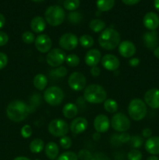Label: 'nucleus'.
Instances as JSON below:
<instances>
[{
	"instance_id": "nucleus-1",
	"label": "nucleus",
	"mask_w": 159,
	"mask_h": 160,
	"mask_svg": "<svg viewBox=\"0 0 159 160\" xmlns=\"http://www.w3.org/2000/svg\"><path fill=\"white\" fill-rule=\"evenodd\" d=\"M121 36L116 30L106 28L100 34L98 43L100 46L106 50H113L120 44Z\"/></svg>"
},
{
	"instance_id": "nucleus-2",
	"label": "nucleus",
	"mask_w": 159,
	"mask_h": 160,
	"mask_svg": "<svg viewBox=\"0 0 159 160\" xmlns=\"http://www.w3.org/2000/svg\"><path fill=\"white\" fill-rule=\"evenodd\" d=\"M6 115L8 118L13 122H21L28 115L27 106L23 102L14 100L8 105L6 108Z\"/></svg>"
},
{
	"instance_id": "nucleus-3",
	"label": "nucleus",
	"mask_w": 159,
	"mask_h": 160,
	"mask_svg": "<svg viewBox=\"0 0 159 160\" xmlns=\"http://www.w3.org/2000/svg\"><path fill=\"white\" fill-rule=\"evenodd\" d=\"M84 98L92 104H99L104 102L107 98V93L102 86L99 84H90L84 90Z\"/></svg>"
},
{
	"instance_id": "nucleus-4",
	"label": "nucleus",
	"mask_w": 159,
	"mask_h": 160,
	"mask_svg": "<svg viewBox=\"0 0 159 160\" xmlns=\"http://www.w3.org/2000/svg\"><path fill=\"white\" fill-rule=\"evenodd\" d=\"M45 20L49 25L53 27L59 26L63 23L65 18L64 9L60 6H51L46 9L45 13Z\"/></svg>"
},
{
	"instance_id": "nucleus-5",
	"label": "nucleus",
	"mask_w": 159,
	"mask_h": 160,
	"mask_svg": "<svg viewBox=\"0 0 159 160\" xmlns=\"http://www.w3.org/2000/svg\"><path fill=\"white\" fill-rule=\"evenodd\" d=\"M146 103L140 98H133L129 102L128 106V113L129 117L136 121L143 120L147 115Z\"/></svg>"
},
{
	"instance_id": "nucleus-6",
	"label": "nucleus",
	"mask_w": 159,
	"mask_h": 160,
	"mask_svg": "<svg viewBox=\"0 0 159 160\" xmlns=\"http://www.w3.org/2000/svg\"><path fill=\"white\" fill-rule=\"evenodd\" d=\"M44 99L50 106H57L63 101L64 93L60 88L51 86L48 88L44 92Z\"/></svg>"
},
{
	"instance_id": "nucleus-7",
	"label": "nucleus",
	"mask_w": 159,
	"mask_h": 160,
	"mask_svg": "<svg viewBox=\"0 0 159 160\" xmlns=\"http://www.w3.org/2000/svg\"><path fill=\"white\" fill-rule=\"evenodd\" d=\"M48 130L51 135L56 138H62L68 134L69 126L65 120L55 119L49 123Z\"/></svg>"
},
{
	"instance_id": "nucleus-8",
	"label": "nucleus",
	"mask_w": 159,
	"mask_h": 160,
	"mask_svg": "<svg viewBox=\"0 0 159 160\" xmlns=\"http://www.w3.org/2000/svg\"><path fill=\"white\" fill-rule=\"evenodd\" d=\"M111 125L118 132H126L130 128V120L122 112H117L111 120Z\"/></svg>"
},
{
	"instance_id": "nucleus-9",
	"label": "nucleus",
	"mask_w": 159,
	"mask_h": 160,
	"mask_svg": "<svg viewBox=\"0 0 159 160\" xmlns=\"http://www.w3.org/2000/svg\"><path fill=\"white\" fill-rule=\"evenodd\" d=\"M66 54L59 48H54L48 52L46 56V62L52 67H59L65 61Z\"/></svg>"
},
{
	"instance_id": "nucleus-10",
	"label": "nucleus",
	"mask_w": 159,
	"mask_h": 160,
	"mask_svg": "<svg viewBox=\"0 0 159 160\" xmlns=\"http://www.w3.org/2000/svg\"><path fill=\"white\" fill-rule=\"evenodd\" d=\"M68 84L71 89L76 92L82 91L86 88L87 79L80 72H73L68 78Z\"/></svg>"
},
{
	"instance_id": "nucleus-11",
	"label": "nucleus",
	"mask_w": 159,
	"mask_h": 160,
	"mask_svg": "<svg viewBox=\"0 0 159 160\" xmlns=\"http://www.w3.org/2000/svg\"><path fill=\"white\" fill-rule=\"evenodd\" d=\"M79 43V39L77 36L72 33H66L62 34L59 41V44L62 49L71 51L76 48Z\"/></svg>"
},
{
	"instance_id": "nucleus-12",
	"label": "nucleus",
	"mask_w": 159,
	"mask_h": 160,
	"mask_svg": "<svg viewBox=\"0 0 159 160\" xmlns=\"http://www.w3.org/2000/svg\"><path fill=\"white\" fill-rule=\"evenodd\" d=\"M34 45L37 51L41 53H46L51 50L52 42L49 36L42 34L36 38Z\"/></svg>"
},
{
	"instance_id": "nucleus-13",
	"label": "nucleus",
	"mask_w": 159,
	"mask_h": 160,
	"mask_svg": "<svg viewBox=\"0 0 159 160\" xmlns=\"http://www.w3.org/2000/svg\"><path fill=\"white\" fill-rule=\"evenodd\" d=\"M110 120L107 116L100 114L95 117L94 120V127L98 133H105L110 128Z\"/></svg>"
},
{
	"instance_id": "nucleus-14",
	"label": "nucleus",
	"mask_w": 159,
	"mask_h": 160,
	"mask_svg": "<svg viewBox=\"0 0 159 160\" xmlns=\"http://www.w3.org/2000/svg\"><path fill=\"white\" fill-rule=\"evenodd\" d=\"M145 103L152 109H159V89L151 88L144 95Z\"/></svg>"
},
{
	"instance_id": "nucleus-15",
	"label": "nucleus",
	"mask_w": 159,
	"mask_h": 160,
	"mask_svg": "<svg viewBox=\"0 0 159 160\" xmlns=\"http://www.w3.org/2000/svg\"><path fill=\"white\" fill-rule=\"evenodd\" d=\"M101 64L103 67L109 71H115L119 67V59L114 55L107 54L101 58Z\"/></svg>"
},
{
	"instance_id": "nucleus-16",
	"label": "nucleus",
	"mask_w": 159,
	"mask_h": 160,
	"mask_svg": "<svg viewBox=\"0 0 159 160\" xmlns=\"http://www.w3.org/2000/svg\"><path fill=\"white\" fill-rule=\"evenodd\" d=\"M137 52L135 45L130 41H123L118 45V52L123 57L130 58Z\"/></svg>"
},
{
	"instance_id": "nucleus-17",
	"label": "nucleus",
	"mask_w": 159,
	"mask_h": 160,
	"mask_svg": "<svg viewBox=\"0 0 159 160\" xmlns=\"http://www.w3.org/2000/svg\"><path fill=\"white\" fill-rule=\"evenodd\" d=\"M143 23L147 29L155 31L159 27V17L155 12H149L143 17Z\"/></svg>"
},
{
	"instance_id": "nucleus-18",
	"label": "nucleus",
	"mask_w": 159,
	"mask_h": 160,
	"mask_svg": "<svg viewBox=\"0 0 159 160\" xmlns=\"http://www.w3.org/2000/svg\"><path fill=\"white\" fill-rule=\"evenodd\" d=\"M88 126V122L84 117H77L73 119L70 123V131L76 134H82L87 130Z\"/></svg>"
},
{
	"instance_id": "nucleus-19",
	"label": "nucleus",
	"mask_w": 159,
	"mask_h": 160,
	"mask_svg": "<svg viewBox=\"0 0 159 160\" xmlns=\"http://www.w3.org/2000/svg\"><path fill=\"white\" fill-rule=\"evenodd\" d=\"M143 41L144 45L151 50H154L157 47L158 37L156 31H147L143 36Z\"/></svg>"
},
{
	"instance_id": "nucleus-20",
	"label": "nucleus",
	"mask_w": 159,
	"mask_h": 160,
	"mask_svg": "<svg viewBox=\"0 0 159 160\" xmlns=\"http://www.w3.org/2000/svg\"><path fill=\"white\" fill-rule=\"evenodd\" d=\"M101 59V52L96 48L90 49L85 55L86 64L90 67H97Z\"/></svg>"
},
{
	"instance_id": "nucleus-21",
	"label": "nucleus",
	"mask_w": 159,
	"mask_h": 160,
	"mask_svg": "<svg viewBox=\"0 0 159 160\" xmlns=\"http://www.w3.org/2000/svg\"><path fill=\"white\" fill-rule=\"evenodd\" d=\"M145 149L150 154L155 156L159 154V137H151L145 142Z\"/></svg>"
},
{
	"instance_id": "nucleus-22",
	"label": "nucleus",
	"mask_w": 159,
	"mask_h": 160,
	"mask_svg": "<svg viewBox=\"0 0 159 160\" xmlns=\"http://www.w3.org/2000/svg\"><path fill=\"white\" fill-rule=\"evenodd\" d=\"M31 28L35 33H41L46 28V22L41 17H34L31 22Z\"/></svg>"
},
{
	"instance_id": "nucleus-23",
	"label": "nucleus",
	"mask_w": 159,
	"mask_h": 160,
	"mask_svg": "<svg viewBox=\"0 0 159 160\" xmlns=\"http://www.w3.org/2000/svg\"><path fill=\"white\" fill-rule=\"evenodd\" d=\"M45 151L47 157L49 159L53 160L55 159L58 157V156H59V148L57 144H55L53 142H51L47 144L46 146H45Z\"/></svg>"
},
{
	"instance_id": "nucleus-24",
	"label": "nucleus",
	"mask_w": 159,
	"mask_h": 160,
	"mask_svg": "<svg viewBox=\"0 0 159 160\" xmlns=\"http://www.w3.org/2000/svg\"><path fill=\"white\" fill-rule=\"evenodd\" d=\"M62 113L67 119H73L78 113V108L73 103H67L62 108Z\"/></svg>"
},
{
	"instance_id": "nucleus-25",
	"label": "nucleus",
	"mask_w": 159,
	"mask_h": 160,
	"mask_svg": "<svg viewBox=\"0 0 159 160\" xmlns=\"http://www.w3.org/2000/svg\"><path fill=\"white\" fill-rule=\"evenodd\" d=\"M34 86L39 91H42L48 85V78L42 73H38L34 78Z\"/></svg>"
},
{
	"instance_id": "nucleus-26",
	"label": "nucleus",
	"mask_w": 159,
	"mask_h": 160,
	"mask_svg": "<svg viewBox=\"0 0 159 160\" xmlns=\"http://www.w3.org/2000/svg\"><path fill=\"white\" fill-rule=\"evenodd\" d=\"M97 7L101 12L111 10L115 5V0H97Z\"/></svg>"
},
{
	"instance_id": "nucleus-27",
	"label": "nucleus",
	"mask_w": 159,
	"mask_h": 160,
	"mask_svg": "<svg viewBox=\"0 0 159 160\" xmlns=\"http://www.w3.org/2000/svg\"><path fill=\"white\" fill-rule=\"evenodd\" d=\"M89 26L94 32L98 33L104 31V28H105V23L103 20H99V19H94L90 22Z\"/></svg>"
},
{
	"instance_id": "nucleus-28",
	"label": "nucleus",
	"mask_w": 159,
	"mask_h": 160,
	"mask_svg": "<svg viewBox=\"0 0 159 160\" xmlns=\"http://www.w3.org/2000/svg\"><path fill=\"white\" fill-rule=\"evenodd\" d=\"M30 150L33 153H40L44 149V142L40 138L34 139L30 144Z\"/></svg>"
},
{
	"instance_id": "nucleus-29",
	"label": "nucleus",
	"mask_w": 159,
	"mask_h": 160,
	"mask_svg": "<svg viewBox=\"0 0 159 160\" xmlns=\"http://www.w3.org/2000/svg\"><path fill=\"white\" fill-rule=\"evenodd\" d=\"M104 109L110 113H114L118 110V103L112 98H108L104 102Z\"/></svg>"
},
{
	"instance_id": "nucleus-30",
	"label": "nucleus",
	"mask_w": 159,
	"mask_h": 160,
	"mask_svg": "<svg viewBox=\"0 0 159 160\" xmlns=\"http://www.w3.org/2000/svg\"><path fill=\"white\" fill-rule=\"evenodd\" d=\"M80 44L82 45L84 48H89L93 46L94 45V39L93 38L88 34H84L81 36L79 39Z\"/></svg>"
},
{
	"instance_id": "nucleus-31",
	"label": "nucleus",
	"mask_w": 159,
	"mask_h": 160,
	"mask_svg": "<svg viewBox=\"0 0 159 160\" xmlns=\"http://www.w3.org/2000/svg\"><path fill=\"white\" fill-rule=\"evenodd\" d=\"M65 62L69 67H76L80 64V58L76 54H70L66 56Z\"/></svg>"
},
{
	"instance_id": "nucleus-32",
	"label": "nucleus",
	"mask_w": 159,
	"mask_h": 160,
	"mask_svg": "<svg viewBox=\"0 0 159 160\" xmlns=\"http://www.w3.org/2000/svg\"><path fill=\"white\" fill-rule=\"evenodd\" d=\"M80 0H65L63 3L64 8L70 11L76 10L80 6Z\"/></svg>"
},
{
	"instance_id": "nucleus-33",
	"label": "nucleus",
	"mask_w": 159,
	"mask_h": 160,
	"mask_svg": "<svg viewBox=\"0 0 159 160\" xmlns=\"http://www.w3.org/2000/svg\"><path fill=\"white\" fill-rule=\"evenodd\" d=\"M78 156L73 152H65L58 157L57 160H78Z\"/></svg>"
},
{
	"instance_id": "nucleus-34",
	"label": "nucleus",
	"mask_w": 159,
	"mask_h": 160,
	"mask_svg": "<svg viewBox=\"0 0 159 160\" xmlns=\"http://www.w3.org/2000/svg\"><path fill=\"white\" fill-rule=\"evenodd\" d=\"M22 40L24 43L27 44H32L35 42V36L31 31H25L23 34H22Z\"/></svg>"
},
{
	"instance_id": "nucleus-35",
	"label": "nucleus",
	"mask_w": 159,
	"mask_h": 160,
	"mask_svg": "<svg viewBox=\"0 0 159 160\" xmlns=\"http://www.w3.org/2000/svg\"><path fill=\"white\" fill-rule=\"evenodd\" d=\"M129 141H130V142H131L130 143L131 145H132V146L135 148H140L143 143V138H142L140 135L132 136Z\"/></svg>"
},
{
	"instance_id": "nucleus-36",
	"label": "nucleus",
	"mask_w": 159,
	"mask_h": 160,
	"mask_svg": "<svg viewBox=\"0 0 159 160\" xmlns=\"http://www.w3.org/2000/svg\"><path fill=\"white\" fill-rule=\"evenodd\" d=\"M59 144L63 149H69L72 145V139L68 136H63L59 140Z\"/></svg>"
},
{
	"instance_id": "nucleus-37",
	"label": "nucleus",
	"mask_w": 159,
	"mask_h": 160,
	"mask_svg": "<svg viewBox=\"0 0 159 160\" xmlns=\"http://www.w3.org/2000/svg\"><path fill=\"white\" fill-rule=\"evenodd\" d=\"M129 160H141L142 153L138 149H132L127 155Z\"/></svg>"
},
{
	"instance_id": "nucleus-38",
	"label": "nucleus",
	"mask_w": 159,
	"mask_h": 160,
	"mask_svg": "<svg viewBox=\"0 0 159 160\" xmlns=\"http://www.w3.org/2000/svg\"><path fill=\"white\" fill-rule=\"evenodd\" d=\"M92 156L93 155L87 149H81L80 151H79L77 154L78 159L80 160H90V159L92 158Z\"/></svg>"
},
{
	"instance_id": "nucleus-39",
	"label": "nucleus",
	"mask_w": 159,
	"mask_h": 160,
	"mask_svg": "<svg viewBox=\"0 0 159 160\" xmlns=\"http://www.w3.org/2000/svg\"><path fill=\"white\" fill-rule=\"evenodd\" d=\"M69 20L72 23H77L81 21L82 20V16L80 12H72L69 14Z\"/></svg>"
},
{
	"instance_id": "nucleus-40",
	"label": "nucleus",
	"mask_w": 159,
	"mask_h": 160,
	"mask_svg": "<svg viewBox=\"0 0 159 160\" xmlns=\"http://www.w3.org/2000/svg\"><path fill=\"white\" fill-rule=\"evenodd\" d=\"M32 134V129L30 125H25L21 129V135L24 138H28Z\"/></svg>"
},
{
	"instance_id": "nucleus-41",
	"label": "nucleus",
	"mask_w": 159,
	"mask_h": 160,
	"mask_svg": "<svg viewBox=\"0 0 159 160\" xmlns=\"http://www.w3.org/2000/svg\"><path fill=\"white\" fill-rule=\"evenodd\" d=\"M55 76L59 77V78H63V77H65V75L67 74V73H68V70H66V68H65V67H59L58 68H56L55 70Z\"/></svg>"
},
{
	"instance_id": "nucleus-42",
	"label": "nucleus",
	"mask_w": 159,
	"mask_h": 160,
	"mask_svg": "<svg viewBox=\"0 0 159 160\" xmlns=\"http://www.w3.org/2000/svg\"><path fill=\"white\" fill-rule=\"evenodd\" d=\"M8 63V57L5 53L0 52V70L5 68Z\"/></svg>"
},
{
	"instance_id": "nucleus-43",
	"label": "nucleus",
	"mask_w": 159,
	"mask_h": 160,
	"mask_svg": "<svg viewBox=\"0 0 159 160\" xmlns=\"http://www.w3.org/2000/svg\"><path fill=\"white\" fill-rule=\"evenodd\" d=\"M8 41H9V37H8L7 34L0 31V47L6 45Z\"/></svg>"
},
{
	"instance_id": "nucleus-44",
	"label": "nucleus",
	"mask_w": 159,
	"mask_h": 160,
	"mask_svg": "<svg viewBox=\"0 0 159 160\" xmlns=\"http://www.w3.org/2000/svg\"><path fill=\"white\" fill-rule=\"evenodd\" d=\"M90 160H109V159L104 153L97 152L92 156V158L90 159Z\"/></svg>"
},
{
	"instance_id": "nucleus-45",
	"label": "nucleus",
	"mask_w": 159,
	"mask_h": 160,
	"mask_svg": "<svg viewBox=\"0 0 159 160\" xmlns=\"http://www.w3.org/2000/svg\"><path fill=\"white\" fill-rule=\"evenodd\" d=\"M118 140L120 141L121 142H123V143H126V142H129V140H130V136H129V134H126V133L123 132V134H120L119 136H118Z\"/></svg>"
},
{
	"instance_id": "nucleus-46",
	"label": "nucleus",
	"mask_w": 159,
	"mask_h": 160,
	"mask_svg": "<svg viewBox=\"0 0 159 160\" xmlns=\"http://www.w3.org/2000/svg\"><path fill=\"white\" fill-rule=\"evenodd\" d=\"M100 73H101V70H100L99 67H94L90 69V73H91L92 76L98 77L100 75Z\"/></svg>"
},
{
	"instance_id": "nucleus-47",
	"label": "nucleus",
	"mask_w": 159,
	"mask_h": 160,
	"mask_svg": "<svg viewBox=\"0 0 159 160\" xmlns=\"http://www.w3.org/2000/svg\"><path fill=\"white\" fill-rule=\"evenodd\" d=\"M140 62V61L138 58H132V59H129V65L131 66V67H137V66L139 65Z\"/></svg>"
},
{
	"instance_id": "nucleus-48",
	"label": "nucleus",
	"mask_w": 159,
	"mask_h": 160,
	"mask_svg": "<svg viewBox=\"0 0 159 160\" xmlns=\"http://www.w3.org/2000/svg\"><path fill=\"white\" fill-rule=\"evenodd\" d=\"M151 134H152V131L150 128H145L142 131V135L143 138H149L151 137Z\"/></svg>"
},
{
	"instance_id": "nucleus-49",
	"label": "nucleus",
	"mask_w": 159,
	"mask_h": 160,
	"mask_svg": "<svg viewBox=\"0 0 159 160\" xmlns=\"http://www.w3.org/2000/svg\"><path fill=\"white\" fill-rule=\"evenodd\" d=\"M140 0H122L124 4L128 5V6H132V5H136L140 2Z\"/></svg>"
},
{
	"instance_id": "nucleus-50",
	"label": "nucleus",
	"mask_w": 159,
	"mask_h": 160,
	"mask_svg": "<svg viewBox=\"0 0 159 160\" xmlns=\"http://www.w3.org/2000/svg\"><path fill=\"white\" fill-rule=\"evenodd\" d=\"M5 23H6V19L5 17L2 13H0V29L4 27Z\"/></svg>"
},
{
	"instance_id": "nucleus-51",
	"label": "nucleus",
	"mask_w": 159,
	"mask_h": 160,
	"mask_svg": "<svg viewBox=\"0 0 159 160\" xmlns=\"http://www.w3.org/2000/svg\"><path fill=\"white\" fill-rule=\"evenodd\" d=\"M154 55L156 58L159 59V46H157V48L154 50Z\"/></svg>"
},
{
	"instance_id": "nucleus-52",
	"label": "nucleus",
	"mask_w": 159,
	"mask_h": 160,
	"mask_svg": "<svg viewBox=\"0 0 159 160\" xmlns=\"http://www.w3.org/2000/svg\"><path fill=\"white\" fill-rule=\"evenodd\" d=\"M154 7H155V9L159 12V0H154Z\"/></svg>"
},
{
	"instance_id": "nucleus-53",
	"label": "nucleus",
	"mask_w": 159,
	"mask_h": 160,
	"mask_svg": "<svg viewBox=\"0 0 159 160\" xmlns=\"http://www.w3.org/2000/svg\"><path fill=\"white\" fill-rule=\"evenodd\" d=\"M13 160H31V159H28V158L26 157H24V156H19V157L15 158Z\"/></svg>"
},
{
	"instance_id": "nucleus-54",
	"label": "nucleus",
	"mask_w": 159,
	"mask_h": 160,
	"mask_svg": "<svg viewBox=\"0 0 159 160\" xmlns=\"http://www.w3.org/2000/svg\"><path fill=\"white\" fill-rule=\"evenodd\" d=\"M147 160H159V158L156 156H151L150 157H148Z\"/></svg>"
},
{
	"instance_id": "nucleus-55",
	"label": "nucleus",
	"mask_w": 159,
	"mask_h": 160,
	"mask_svg": "<svg viewBox=\"0 0 159 160\" xmlns=\"http://www.w3.org/2000/svg\"><path fill=\"white\" fill-rule=\"evenodd\" d=\"M32 1L35 2H43L45 1V0H32Z\"/></svg>"
},
{
	"instance_id": "nucleus-56",
	"label": "nucleus",
	"mask_w": 159,
	"mask_h": 160,
	"mask_svg": "<svg viewBox=\"0 0 159 160\" xmlns=\"http://www.w3.org/2000/svg\"><path fill=\"white\" fill-rule=\"evenodd\" d=\"M35 160H40V159H36Z\"/></svg>"
}]
</instances>
